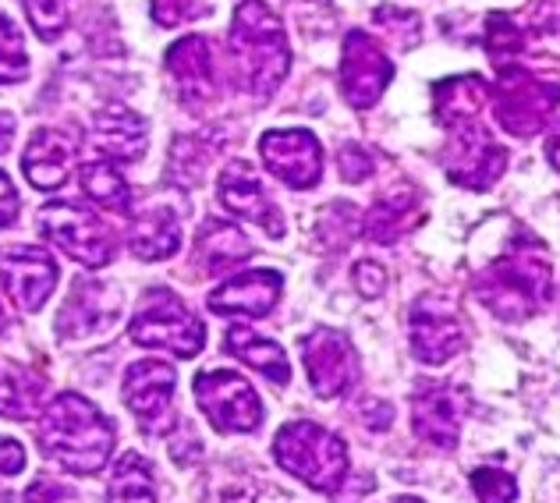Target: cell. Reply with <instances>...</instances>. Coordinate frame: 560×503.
<instances>
[{
    "instance_id": "cell-1",
    "label": "cell",
    "mask_w": 560,
    "mask_h": 503,
    "mask_svg": "<svg viewBox=\"0 0 560 503\" xmlns=\"http://www.w3.org/2000/svg\"><path fill=\"white\" fill-rule=\"evenodd\" d=\"M36 440L47 457L75 476H96L114 451V425L79 394L54 397L43 411Z\"/></svg>"
},
{
    "instance_id": "cell-2",
    "label": "cell",
    "mask_w": 560,
    "mask_h": 503,
    "mask_svg": "<svg viewBox=\"0 0 560 503\" xmlns=\"http://www.w3.org/2000/svg\"><path fill=\"white\" fill-rule=\"evenodd\" d=\"M476 294L500 319H525L539 313L553 294L550 259L536 238H518L490 270L476 277Z\"/></svg>"
},
{
    "instance_id": "cell-3",
    "label": "cell",
    "mask_w": 560,
    "mask_h": 503,
    "mask_svg": "<svg viewBox=\"0 0 560 503\" xmlns=\"http://www.w3.org/2000/svg\"><path fill=\"white\" fill-rule=\"evenodd\" d=\"M231 54L238 61V75L245 89L256 96H270L284 82L291 68L288 36L277 14L262 0H242L231 22Z\"/></svg>"
},
{
    "instance_id": "cell-4",
    "label": "cell",
    "mask_w": 560,
    "mask_h": 503,
    "mask_svg": "<svg viewBox=\"0 0 560 503\" xmlns=\"http://www.w3.org/2000/svg\"><path fill=\"white\" fill-rule=\"evenodd\" d=\"M277 465L319 493H337L348 476V447L316 422H291L273 440Z\"/></svg>"
},
{
    "instance_id": "cell-5",
    "label": "cell",
    "mask_w": 560,
    "mask_h": 503,
    "mask_svg": "<svg viewBox=\"0 0 560 503\" xmlns=\"http://www.w3.org/2000/svg\"><path fill=\"white\" fill-rule=\"evenodd\" d=\"M128 337L139 348H164L178 359H196L206 344V327L188 313L174 291L150 288L142 294L139 313L131 316Z\"/></svg>"
},
{
    "instance_id": "cell-6",
    "label": "cell",
    "mask_w": 560,
    "mask_h": 503,
    "mask_svg": "<svg viewBox=\"0 0 560 503\" xmlns=\"http://www.w3.org/2000/svg\"><path fill=\"white\" fill-rule=\"evenodd\" d=\"M560 103V85L533 75L528 68L504 65L500 68V89H497V121L504 131L518 139L536 136L550 121L553 107Z\"/></svg>"
},
{
    "instance_id": "cell-7",
    "label": "cell",
    "mask_w": 560,
    "mask_h": 503,
    "mask_svg": "<svg viewBox=\"0 0 560 503\" xmlns=\"http://www.w3.org/2000/svg\"><path fill=\"white\" fill-rule=\"evenodd\" d=\"M43 238H50L82 266H107L114 259V234L107 224L79 202H50L36 213Z\"/></svg>"
},
{
    "instance_id": "cell-8",
    "label": "cell",
    "mask_w": 560,
    "mask_h": 503,
    "mask_svg": "<svg viewBox=\"0 0 560 503\" xmlns=\"http://www.w3.org/2000/svg\"><path fill=\"white\" fill-rule=\"evenodd\" d=\"M196 401L206 411L220 433H253L262 422V405L256 390L248 387V379L238 373H228V369H210V373H199L196 383Z\"/></svg>"
},
{
    "instance_id": "cell-9",
    "label": "cell",
    "mask_w": 560,
    "mask_h": 503,
    "mask_svg": "<svg viewBox=\"0 0 560 503\" xmlns=\"http://www.w3.org/2000/svg\"><path fill=\"white\" fill-rule=\"evenodd\" d=\"M508 153L504 145H497V139L476 121L451 125V153L444 160V167L451 174V182H458L471 191H486L500 174H504Z\"/></svg>"
},
{
    "instance_id": "cell-10",
    "label": "cell",
    "mask_w": 560,
    "mask_h": 503,
    "mask_svg": "<svg viewBox=\"0 0 560 503\" xmlns=\"http://www.w3.org/2000/svg\"><path fill=\"white\" fill-rule=\"evenodd\" d=\"M302 362L313 390L323 401H334L345 390H351V383L359 379V351L351 348V340L337 330L319 327L302 340Z\"/></svg>"
},
{
    "instance_id": "cell-11",
    "label": "cell",
    "mask_w": 560,
    "mask_h": 503,
    "mask_svg": "<svg viewBox=\"0 0 560 503\" xmlns=\"http://www.w3.org/2000/svg\"><path fill=\"white\" fill-rule=\"evenodd\" d=\"M394 79L390 57L370 33H348L341 50V93L355 110L373 107Z\"/></svg>"
},
{
    "instance_id": "cell-12",
    "label": "cell",
    "mask_w": 560,
    "mask_h": 503,
    "mask_svg": "<svg viewBox=\"0 0 560 503\" xmlns=\"http://www.w3.org/2000/svg\"><path fill=\"white\" fill-rule=\"evenodd\" d=\"M262 164L288 188H316L323 177V150L313 131L305 128H280L267 131L259 142Z\"/></svg>"
},
{
    "instance_id": "cell-13",
    "label": "cell",
    "mask_w": 560,
    "mask_h": 503,
    "mask_svg": "<svg viewBox=\"0 0 560 503\" xmlns=\"http://www.w3.org/2000/svg\"><path fill=\"white\" fill-rule=\"evenodd\" d=\"M174 387H178V376L167 362H136L128 369V376L121 383L125 405L131 408L145 433H164V425L171 422V401H174Z\"/></svg>"
},
{
    "instance_id": "cell-14",
    "label": "cell",
    "mask_w": 560,
    "mask_h": 503,
    "mask_svg": "<svg viewBox=\"0 0 560 503\" xmlns=\"http://www.w3.org/2000/svg\"><path fill=\"white\" fill-rule=\"evenodd\" d=\"M0 280H4L14 305L25 308V313H36L54 294L57 262L33 245H14L0 252Z\"/></svg>"
},
{
    "instance_id": "cell-15",
    "label": "cell",
    "mask_w": 560,
    "mask_h": 503,
    "mask_svg": "<svg viewBox=\"0 0 560 503\" xmlns=\"http://www.w3.org/2000/svg\"><path fill=\"white\" fill-rule=\"evenodd\" d=\"M217 191H220V202H224L234 217H242V220H248V224H256V227H267V234L280 238V231H284V227H280L277 206L270 202L267 188H262L256 171L248 167L245 160H234V164L220 174Z\"/></svg>"
},
{
    "instance_id": "cell-16",
    "label": "cell",
    "mask_w": 560,
    "mask_h": 503,
    "mask_svg": "<svg viewBox=\"0 0 560 503\" xmlns=\"http://www.w3.org/2000/svg\"><path fill=\"white\" fill-rule=\"evenodd\" d=\"M465 348V334L462 323L451 316V308L436 305L433 299H425L416 305V316H411V351L416 359L425 365H440L454 359Z\"/></svg>"
},
{
    "instance_id": "cell-17",
    "label": "cell",
    "mask_w": 560,
    "mask_h": 503,
    "mask_svg": "<svg viewBox=\"0 0 560 503\" xmlns=\"http://www.w3.org/2000/svg\"><path fill=\"white\" fill-rule=\"evenodd\" d=\"M280 273L273 270H248L242 277L228 280L224 288H217L210 294L213 313H231V316H248V319H262L273 313V305L280 299Z\"/></svg>"
},
{
    "instance_id": "cell-18",
    "label": "cell",
    "mask_w": 560,
    "mask_h": 503,
    "mask_svg": "<svg viewBox=\"0 0 560 503\" xmlns=\"http://www.w3.org/2000/svg\"><path fill=\"white\" fill-rule=\"evenodd\" d=\"M462 411L465 401L447 387H425L416 394V405H411V422H416V433L422 440H430L440 451H454L458 447V433H462Z\"/></svg>"
},
{
    "instance_id": "cell-19",
    "label": "cell",
    "mask_w": 560,
    "mask_h": 503,
    "mask_svg": "<svg viewBox=\"0 0 560 503\" xmlns=\"http://www.w3.org/2000/svg\"><path fill=\"white\" fill-rule=\"evenodd\" d=\"M93 142L103 153V160H121L131 164L145 153V139H150V125L142 121L136 110L121 107V103H110L93 117Z\"/></svg>"
},
{
    "instance_id": "cell-20",
    "label": "cell",
    "mask_w": 560,
    "mask_h": 503,
    "mask_svg": "<svg viewBox=\"0 0 560 503\" xmlns=\"http://www.w3.org/2000/svg\"><path fill=\"white\" fill-rule=\"evenodd\" d=\"M121 308V294H114L110 284H90V280H79L75 294L68 299L61 308V319H57V330L65 337H90L100 334L103 327H110L114 313Z\"/></svg>"
},
{
    "instance_id": "cell-21",
    "label": "cell",
    "mask_w": 560,
    "mask_h": 503,
    "mask_svg": "<svg viewBox=\"0 0 560 503\" xmlns=\"http://www.w3.org/2000/svg\"><path fill=\"white\" fill-rule=\"evenodd\" d=\"M71 142L54 128H39L33 139H28V150L22 156V167L28 185L39 188V191H54L68 182V171H71Z\"/></svg>"
},
{
    "instance_id": "cell-22",
    "label": "cell",
    "mask_w": 560,
    "mask_h": 503,
    "mask_svg": "<svg viewBox=\"0 0 560 503\" xmlns=\"http://www.w3.org/2000/svg\"><path fill=\"white\" fill-rule=\"evenodd\" d=\"M167 71L182 85L185 100H202L213 93V54L206 36H185L167 50Z\"/></svg>"
},
{
    "instance_id": "cell-23",
    "label": "cell",
    "mask_w": 560,
    "mask_h": 503,
    "mask_svg": "<svg viewBox=\"0 0 560 503\" xmlns=\"http://www.w3.org/2000/svg\"><path fill=\"white\" fill-rule=\"evenodd\" d=\"M419 220H422V206L416 191H390L387 199L370 206V213L362 220V231H365V238L376 245H394L397 238H405Z\"/></svg>"
},
{
    "instance_id": "cell-24",
    "label": "cell",
    "mask_w": 560,
    "mask_h": 503,
    "mask_svg": "<svg viewBox=\"0 0 560 503\" xmlns=\"http://www.w3.org/2000/svg\"><path fill=\"white\" fill-rule=\"evenodd\" d=\"M182 245V227H178V217L167 206H156L145 217H139L131 224L128 234V248L136 252L139 259H167L174 256Z\"/></svg>"
},
{
    "instance_id": "cell-25",
    "label": "cell",
    "mask_w": 560,
    "mask_h": 503,
    "mask_svg": "<svg viewBox=\"0 0 560 503\" xmlns=\"http://www.w3.org/2000/svg\"><path fill=\"white\" fill-rule=\"evenodd\" d=\"M199 262L206 273H228L234 270L238 262L248 259V252H253V245H248L245 234L234 227V224H220V220H206L202 231H199Z\"/></svg>"
},
{
    "instance_id": "cell-26",
    "label": "cell",
    "mask_w": 560,
    "mask_h": 503,
    "mask_svg": "<svg viewBox=\"0 0 560 503\" xmlns=\"http://www.w3.org/2000/svg\"><path fill=\"white\" fill-rule=\"evenodd\" d=\"M228 351L234 354V359H242L245 365L259 369V373L267 376V379H273L277 387H284V383L291 379L288 354L280 351V344H273V340L253 334L248 327H231L228 330Z\"/></svg>"
},
{
    "instance_id": "cell-27",
    "label": "cell",
    "mask_w": 560,
    "mask_h": 503,
    "mask_svg": "<svg viewBox=\"0 0 560 503\" xmlns=\"http://www.w3.org/2000/svg\"><path fill=\"white\" fill-rule=\"evenodd\" d=\"M43 394H47V383L28 369H4L0 373V416L8 419H36L43 408Z\"/></svg>"
},
{
    "instance_id": "cell-28",
    "label": "cell",
    "mask_w": 560,
    "mask_h": 503,
    "mask_svg": "<svg viewBox=\"0 0 560 503\" xmlns=\"http://www.w3.org/2000/svg\"><path fill=\"white\" fill-rule=\"evenodd\" d=\"M107 503H156L153 493V471L139 454H125L114 468Z\"/></svg>"
},
{
    "instance_id": "cell-29",
    "label": "cell",
    "mask_w": 560,
    "mask_h": 503,
    "mask_svg": "<svg viewBox=\"0 0 560 503\" xmlns=\"http://www.w3.org/2000/svg\"><path fill=\"white\" fill-rule=\"evenodd\" d=\"M82 188L93 202L103 206V210L128 213V185H125V177L107 164V160H96V164L82 167Z\"/></svg>"
},
{
    "instance_id": "cell-30",
    "label": "cell",
    "mask_w": 560,
    "mask_h": 503,
    "mask_svg": "<svg viewBox=\"0 0 560 503\" xmlns=\"http://www.w3.org/2000/svg\"><path fill=\"white\" fill-rule=\"evenodd\" d=\"M28 75V57L22 36L8 14H0V85H14Z\"/></svg>"
},
{
    "instance_id": "cell-31",
    "label": "cell",
    "mask_w": 560,
    "mask_h": 503,
    "mask_svg": "<svg viewBox=\"0 0 560 503\" xmlns=\"http://www.w3.org/2000/svg\"><path fill=\"white\" fill-rule=\"evenodd\" d=\"M25 4V14L33 28L43 36V39H54L65 33L68 25V0H22Z\"/></svg>"
},
{
    "instance_id": "cell-32",
    "label": "cell",
    "mask_w": 560,
    "mask_h": 503,
    "mask_svg": "<svg viewBox=\"0 0 560 503\" xmlns=\"http://www.w3.org/2000/svg\"><path fill=\"white\" fill-rule=\"evenodd\" d=\"M471 490H476L479 503H511L518 496V486L504 468H479L471 471Z\"/></svg>"
},
{
    "instance_id": "cell-33",
    "label": "cell",
    "mask_w": 560,
    "mask_h": 503,
    "mask_svg": "<svg viewBox=\"0 0 560 503\" xmlns=\"http://www.w3.org/2000/svg\"><path fill=\"white\" fill-rule=\"evenodd\" d=\"M150 8H153V22L164 28L196 22L202 14H210V4H206V0H153Z\"/></svg>"
},
{
    "instance_id": "cell-34",
    "label": "cell",
    "mask_w": 560,
    "mask_h": 503,
    "mask_svg": "<svg viewBox=\"0 0 560 503\" xmlns=\"http://www.w3.org/2000/svg\"><path fill=\"white\" fill-rule=\"evenodd\" d=\"M337 164H341L345 182H362V177L373 174V160H370V153L362 150V145H345L341 156H337Z\"/></svg>"
},
{
    "instance_id": "cell-35",
    "label": "cell",
    "mask_w": 560,
    "mask_h": 503,
    "mask_svg": "<svg viewBox=\"0 0 560 503\" xmlns=\"http://www.w3.org/2000/svg\"><path fill=\"white\" fill-rule=\"evenodd\" d=\"M25 503H75V496H71V490H68V486H61V482L36 479L33 486H28Z\"/></svg>"
},
{
    "instance_id": "cell-36",
    "label": "cell",
    "mask_w": 560,
    "mask_h": 503,
    "mask_svg": "<svg viewBox=\"0 0 560 503\" xmlns=\"http://www.w3.org/2000/svg\"><path fill=\"white\" fill-rule=\"evenodd\" d=\"M355 284L359 291L365 294V299H376V294L387 288V270H383L380 262H370V259H362L355 266Z\"/></svg>"
},
{
    "instance_id": "cell-37",
    "label": "cell",
    "mask_w": 560,
    "mask_h": 503,
    "mask_svg": "<svg viewBox=\"0 0 560 503\" xmlns=\"http://www.w3.org/2000/svg\"><path fill=\"white\" fill-rule=\"evenodd\" d=\"M19 220V191H14L11 177L0 171V227H8Z\"/></svg>"
},
{
    "instance_id": "cell-38",
    "label": "cell",
    "mask_w": 560,
    "mask_h": 503,
    "mask_svg": "<svg viewBox=\"0 0 560 503\" xmlns=\"http://www.w3.org/2000/svg\"><path fill=\"white\" fill-rule=\"evenodd\" d=\"M25 468V451L14 440L0 436V476H19Z\"/></svg>"
},
{
    "instance_id": "cell-39",
    "label": "cell",
    "mask_w": 560,
    "mask_h": 503,
    "mask_svg": "<svg viewBox=\"0 0 560 503\" xmlns=\"http://www.w3.org/2000/svg\"><path fill=\"white\" fill-rule=\"evenodd\" d=\"M547 156H550V164L560 171V125L550 131V139H547Z\"/></svg>"
},
{
    "instance_id": "cell-40",
    "label": "cell",
    "mask_w": 560,
    "mask_h": 503,
    "mask_svg": "<svg viewBox=\"0 0 560 503\" xmlns=\"http://www.w3.org/2000/svg\"><path fill=\"white\" fill-rule=\"evenodd\" d=\"M11 136H14V121L8 114H0V153L8 150V142H11Z\"/></svg>"
},
{
    "instance_id": "cell-41",
    "label": "cell",
    "mask_w": 560,
    "mask_h": 503,
    "mask_svg": "<svg viewBox=\"0 0 560 503\" xmlns=\"http://www.w3.org/2000/svg\"><path fill=\"white\" fill-rule=\"evenodd\" d=\"M0 503H11V490H4V486H0Z\"/></svg>"
},
{
    "instance_id": "cell-42",
    "label": "cell",
    "mask_w": 560,
    "mask_h": 503,
    "mask_svg": "<svg viewBox=\"0 0 560 503\" xmlns=\"http://www.w3.org/2000/svg\"><path fill=\"white\" fill-rule=\"evenodd\" d=\"M394 503H422V500H416V496H401V500H394Z\"/></svg>"
},
{
    "instance_id": "cell-43",
    "label": "cell",
    "mask_w": 560,
    "mask_h": 503,
    "mask_svg": "<svg viewBox=\"0 0 560 503\" xmlns=\"http://www.w3.org/2000/svg\"><path fill=\"white\" fill-rule=\"evenodd\" d=\"M4 327H8V319H4V308H0V334H4Z\"/></svg>"
}]
</instances>
